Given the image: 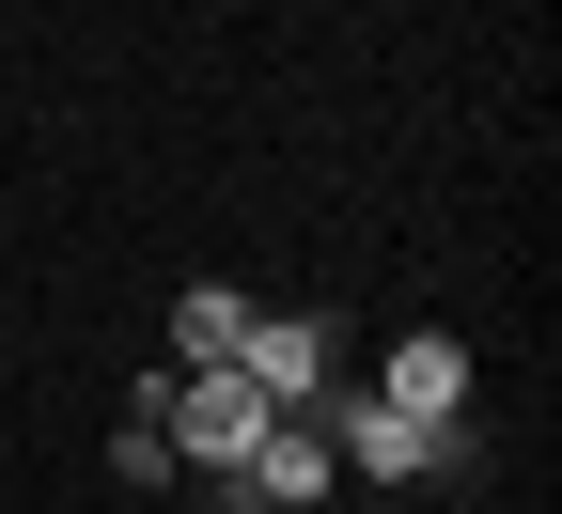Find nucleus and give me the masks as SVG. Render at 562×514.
I'll return each mask as SVG.
<instances>
[{
    "instance_id": "nucleus-3",
    "label": "nucleus",
    "mask_w": 562,
    "mask_h": 514,
    "mask_svg": "<svg viewBox=\"0 0 562 514\" xmlns=\"http://www.w3.org/2000/svg\"><path fill=\"white\" fill-rule=\"evenodd\" d=\"M344 468H328V436L313 421H266L250 436V468H220V483H203V499H220V514H313Z\"/></svg>"
},
{
    "instance_id": "nucleus-4",
    "label": "nucleus",
    "mask_w": 562,
    "mask_h": 514,
    "mask_svg": "<svg viewBox=\"0 0 562 514\" xmlns=\"http://www.w3.org/2000/svg\"><path fill=\"white\" fill-rule=\"evenodd\" d=\"M235 375L281 406V421H297L313 390H328V312H250V343H235Z\"/></svg>"
},
{
    "instance_id": "nucleus-7",
    "label": "nucleus",
    "mask_w": 562,
    "mask_h": 514,
    "mask_svg": "<svg viewBox=\"0 0 562 514\" xmlns=\"http://www.w3.org/2000/svg\"><path fill=\"white\" fill-rule=\"evenodd\" d=\"M157 390H172V375H157ZM157 390H140L125 436H110V468H125V483H172V421H157Z\"/></svg>"
},
{
    "instance_id": "nucleus-6",
    "label": "nucleus",
    "mask_w": 562,
    "mask_h": 514,
    "mask_svg": "<svg viewBox=\"0 0 562 514\" xmlns=\"http://www.w3.org/2000/svg\"><path fill=\"white\" fill-rule=\"evenodd\" d=\"M235 343H250V297L235 281H188L172 297V375H235Z\"/></svg>"
},
{
    "instance_id": "nucleus-5",
    "label": "nucleus",
    "mask_w": 562,
    "mask_h": 514,
    "mask_svg": "<svg viewBox=\"0 0 562 514\" xmlns=\"http://www.w3.org/2000/svg\"><path fill=\"white\" fill-rule=\"evenodd\" d=\"M375 406H406V421H469V343H453V328H406Z\"/></svg>"
},
{
    "instance_id": "nucleus-2",
    "label": "nucleus",
    "mask_w": 562,
    "mask_h": 514,
    "mask_svg": "<svg viewBox=\"0 0 562 514\" xmlns=\"http://www.w3.org/2000/svg\"><path fill=\"white\" fill-rule=\"evenodd\" d=\"M157 421H172V468H203V483H220V468H250V436L281 421L250 375H172L157 390Z\"/></svg>"
},
{
    "instance_id": "nucleus-1",
    "label": "nucleus",
    "mask_w": 562,
    "mask_h": 514,
    "mask_svg": "<svg viewBox=\"0 0 562 514\" xmlns=\"http://www.w3.org/2000/svg\"><path fill=\"white\" fill-rule=\"evenodd\" d=\"M297 421L328 436V468H375V483H469V468H484L469 421H406V406H375V390H313Z\"/></svg>"
}]
</instances>
